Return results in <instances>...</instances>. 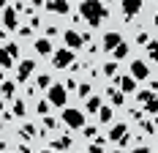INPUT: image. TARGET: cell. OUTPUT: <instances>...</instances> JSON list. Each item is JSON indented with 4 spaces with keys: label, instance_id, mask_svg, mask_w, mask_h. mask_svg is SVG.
<instances>
[{
    "label": "cell",
    "instance_id": "cell-1",
    "mask_svg": "<svg viewBox=\"0 0 158 153\" xmlns=\"http://www.w3.org/2000/svg\"><path fill=\"white\" fill-rule=\"evenodd\" d=\"M79 16H82L90 28H98V25L109 16V11H106V6H104L101 0H82V3H79Z\"/></svg>",
    "mask_w": 158,
    "mask_h": 153
},
{
    "label": "cell",
    "instance_id": "cell-2",
    "mask_svg": "<svg viewBox=\"0 0 158 153\" xmlns=\"http://www.w3.org/2000/svg\"><path fill=\"white\" fill-rule=\"evenodd\" d=\"M63 123L68 129H82L85 126V112L82 109H74V107H65L63 109Z\"/></svg>",
    "mask_w": 158,
    "mask_h": 153
},
{
    "label": "cell",
    "instance_id": "cell-3",
    "mask_svg": "<svg viewBox=\"0 0 158 153\" xmlns=\"http://www.w3.org/2000/svg\"><path fill=\"white\" fill-rule=\"evenodd\" d=\"M47 101L52 107H63L65 101H68V93H65L63 85H49L47 88Z\"/></svg>",
    "mask_w": 158,
    "mask_h": 153
},
{
    "label": "cell",
    "instance_id": "cell-4",
    "mask_svg": "<svg viewBox=\"0 0 158 153\" xmlns=\"http://www.w3.org/2000/svg\"><path fill=\"white\" fill-rule=\"evenodd\" d=\"M71 63H74V49H68V46L65 49H57L55 58H52V66L55 68H68Z\"/></svg>",
    "mask_w": 158,
    "mask_h": 153
},
{
    "label": "cell",
    "instance_id": "cell-5",
    "mask_svg": "<svg viewBox=\"0 0 158 153\" xmlns=\"http://www.w3.org/2000/svg\"><path fill=\"white\" fill-rule=\"evenodd\" d=\"M63 41H65L68 49H79L82 44H87V41H90V36H82V33H77V30H65V33H63Z\"/></svg>",
    "mask_w": 158,
    "mask_h": 153
},
{
    "label": "cell",
    "instance_id": "cell-6",
    "mask_svg": "<svg viewBox=\"0 0 158 153\" xmlns=\"http://www.w3.org/2000/svg\"><path fill=\"white\" fill-rule=\"evenodd\" d=\"M0 14H3V28H6V30H16V28H19V16H16L19 11H16L14 6H6Z\"/></svg>",
    "mask_w": 158,
    "mask_h": 153
},
{
    "label": "cell",
    "instance_id": "cell-7",
    "mask_svg": "<svg viewBox=\"0 0 158 153\" xmlns=\"http://www.w3.org/2000/svg\"><path fill=\"white\" fill-rule=\"evenodd\" d=\"M33 71H35V60H33V58H25V60L19 63V68H16V82H19V85L27 82Z\"/></svg>",
    "mask_w": 158,
    "mask_h": 153
},
{
    "label": "cell",
    "instance_id": "cell-8",
    "mask_svg": "<svg viewBox=\"0 0 158 153\" xmlns=\"http://www.w3.org/2000/svg\"><path fill=\"white\" fill-rule=\"evenodd\" d=\"M144 0H123V16H126V22H131L134 16L142 11Z\"/></svg>",
    "mask_w": 158,
    "mask_h": 153
},
{
    "label": "cell",
    "instance_id": "cell-9",
    "mask_svg": "<svg viewBox=\"0 0 158 153\" xmlns=\"http://www.w3.org/2000/svg\"><path fill=\"white\" fill-rule=\"evenodd\" d=\"M136 98L142 101V107L147 109V112H153V115L158 112V96H156V93H147V90H142V93H136Z\"/></svg>",
    "mask_w": 158,
    "mask_h": 153
},
{
    "label": "cell",
    "instance_id": "cell-10",
    "mask_svg": "<svg viewBox=\"0 0 158 153\" xmlns=\"http://www.w3.org/2000/svg\"><path fill=\"white\" fill-rule=\"evenodd\" d=\"M131 76L134 79H147L150 76V68L144 60H131Z\"/></svg>",
    "mask_w": 158,
    "mask_h": 153
},
{
    "label": "cell",
    "instance_id": "cell-11",
    "mask_svg": "<svg viewBox=\"0 0 158 153\" xmlns=\"http://www.w3.org/2000/svg\"><path fill=\"white\" fill-rule=\"evenodd\" d=\"M117 85H120V93H136V79L128 74L117 76Z\"/></svg>",
    "mask_w": 158,
    "mask_h": 153
},
{
    "label": "cell",
    "instance_id": "cell-12",
    "mask_svg": "<svg viewBox=\"0 0 158 153\" xmlns=\"http://www.w3.org/2000/svg\"><path fill=\"white\" fill-rule=\"evenodd\" d=\"M126 134H128V123H114V126L109 129V139L112 142H120Z\"/></svg>",
    "mask_w": 158,
    "mask_h": 153
},
{
    "label": "cell",
    "instance_id": "cell-13",
    "mask_svg": "<svg viewBox=\"0 0 158 153\" xmlns=\"http://www.w3.org/2000/svg\"><path fill=\"white\" fill-rule=\"evenodd\" d=\"M120 41H123V36H120L117 30L106 33V36H104V52H112V49H114V46L120 44Z\"/></svg>",
    "mask_w": 158,
    "mask_h": 153
},
{
    "label": "cell",
    "instance_id": "cell-14",
    "mask_svg": "<svg viewBox=\"0 0 158 153\" xmlns=\"http://www.w3.org/2000/svg\"><path fill=\"white\" fill-rule=\"evenodd\" d=\"M47 8L52 14H68V0H47Z\"/></svg>",
    "mask_w": 158,
    "mask_h": 153
},
{
    "label": "cell",
    "instance_id": "cell-15",
    "mask_svg": "<svg viewBox=\"0 0 158 153\" xmlns=\"http://www.w3.org/2000/svg\"><path fill=\"white\" fill-rule=\"evenodd\" d=\"M106 96H109L112 107H123V104H126V93L114 90V88H106Z\"/></svg>",
    "mask_w": 158,
    "mask_h": 153
},
{
    "label": "cell",
    "instance_id": "cell-16",
    "mask_svg": "<svg viewBox=\"0 0 158 153\" xmlns=\"http://www.w3.org/2000/svg\"><path fill=\"white\" fill-rule=\"evenodd\" d=\"M35 52H38V55H49V52H52V44H49V38H35Z\"/></svg>",
    "mask_w": 158,
    "mask_h": 153
},
{
    "label": "cell",
    "instance_id": "cell-17",
    "mask_svg": "<svg viewBox=\"0 0 158 153\" xmlns=\"http://www.w3.org/2000/svg\"><path fill=\"white\" fill-rule=\"evenodd\" d=\"M68 148H71V137H60V139H55V142H52V151H55V153L68 151Z\"/></svg>",
    "mask_w": 158,
    "mask_h": 153
},
{
    "label": "cell",
    "instance_id": "cell-18",
    "mask_svg": "<svg viewBox=\"0 0 158 153\" xmlns=\"http://www.w3.org/2000/svg\"><path fill=\"white\" fill-rule=\"evenodd\" d=\"M85 109H87V112H98V109H101V98H98V96H87Z\"/></svg>",
    "mask_w": 158,
    "mask_h": 153
},
{
    "label": "cell",
    "instance_id": "cell-19",
    "mask_svg": "<svg viewBox=\"0 0 158 153\" xmlns=\"http://www.w3.org/2000/svg\"><path fill=\"white\" fill-rule=\"evenodd\" d=\"M0 96H3V98H11V96H14V82L3 79V82H0Z\"/></svg>",
    "mask_w": 158,
    "mask_h": 153
},
{
    "label": "cell",
    "instance_id": "cell-20",
    "mask_svg": "<svg viewBox=\"0 0 158 153\" xmlns=\"http://www.w3.org/2000/svg\"><path fill=\"white\" fill-rule=\"evenodd\" d=\"M19 134L25 139H33L35 137V126H30V123H19Z\"/></svg>",
    "mask_w": 158,
    "mask_h": 153
},
{
    "label": "cell",
    "instance_id": "cell-21",
    "mask_svg": "<svg viewBox=\"0 0 158 153\" xmlns=\"http://www.w3.org/2000/svg\"><path fill=\"white\" fill-rule=\"evenodd\" d=\"M112 55H114V60H123V58L128 55V44H123V41H120V44L112 49Z\"/></svg>",
    "mask_w": 158,
    "mask_h": 153
},
{
    "label": "cell",
    "instance_id": "cell-22",
    "mask_svg": "<svg viewBox=\"0 0 158 153\" xmlns=\"http://www.w3.org/2000/svg\"><path fill=\"white\" fill-rule=\"evenodd\" d=\"M35 85H38L41 90H47L49 85H52V76H49V74H38V76H35Z\"/></svg>",
    "mask_w": 158,
    "mask_h": 153
},
{
    "label": "cell",
    "instance_id": "cell-23",
    "mask_svg": "<svg viewBox=\"0 0 158 153\" xmlns=\"http://www.w3.org/2000/svg\"><path fill=\"white\" fill-rule=\"evenodd\" d=\"M98 118H101V123H112V107H104V104H101Z\"/></svg>",
    "mask_w": 158,
    "mask_h": 153
},
{
    "label": "cell",
    "instance_id": "cell-24",
    "mask_svg": "<svg viewBox=\"0 0 158 153\" xmlns=\"http://www.w3.org/2000/svg\"><path fill=\"white\" fill-rule=\"evenodd\" d=\"M8 66H14V58L6 49H0V68H8Z\"/></svg>",
    "mask_w": 158,
    "mask_h": 153
},
{
    "label": "cell",
    "instance_id": "cell-25",
    "mask_svg": "<svg viewBox=\"0 0 158 153\" xmlns=\"http://www.w3.org/2000/svg\"><path fill=\"white\" fill-rule=\"evenodd\" d=\"M144 46H147V52H150V58H153V63H158V38H156V41H147Z\"/></svg>",
    "mask_w": 158,
    "mask_h": 153
},
{
    "label": "cell",
    "instance_id": "cell-26",
    "mask_svg": "<svg viewBox=\"0 0 158 153\" xmlns=\"http://www.w3.org/2000/svg\"><path fill=\"white\" fill-rule=\"evenodd\" d=\"M104 74H106V76H114V74H117V60L104 63Z\"/></svg>",
    "mask_w": 158,
    "mask_h": 153
},
{
    "label": "cell",
    "instance_id": "cell-27",
    "mask_svg": "<svg viewBox=\"0 0 158 153\" xmlns=\"http://www.w3.org/2000/svg\"><path fill=\"white\" fill-rule=\"evenodd\" d=\"M104 145H106L104 139H95L93 145H90V153H104Z\"/></svg>",
    "mask_w": 158,
    "mask_h": 153
},
{
    "label": "cell",
    "instance_id": "cell-28",
    "mask_svg": "<svg viewBox=\"0 0 158 153\" xmlns=\"http://www.w3.org/2000/svg\"><path fill=\"white\" fill-rule=\"evenodd\" d=\"M49 107H52L49 101H38V104H35V109H38V115H49Z\"/></svg>",
    "mask_w": 158,
    "mask_h": 153
},
{
    "label": "cell",
    "instance_id": "cell-29",
    "mask_svg": "<svg viewBox=\"0 0 158 153\" xmlns=\"http://www.w3.org/2000/svg\"><path fill=\"white\" fill-rule=\"evenodd\" d=\"M57 126H60V120H55V118L44 115V129H57Z\"/></svg>",
    "mask_w": 158,
    "mask_h": 153
},
{
    "label": "cell",
    "instance_id": "cell-30",
    "mask_svg": "<svg viewBox=\"0 0 158 153\" xmlns=\"http://www.w3.org/2000/svg\"><path fill=\"white\" fill-rule=\"evenodd\" d=\"M77 90H79V96H82V98H87V96H90V82H82Z\"/></svg>",
    "mask_w": 158,
    "mask_h": 153
},
{
    "label": "cell",
    "instance_id": "cell-31",
    "mask_svg": "<svg viewBox=\"0 0 158 153\" xmlns=\"http://www.w3.org/2000/svg\"><path fill=\"white\" fill-rule=\"evenodd\" d=\"M14 115L25 118V101H14Z\"/></svg>",
    "mask_w": 158,
    "mask_h": 153
},
{
    "label": "cell",
    "instance_id": "cell-32",
    "mask_svg": "<svg viewBox=\"0 0 158 153\" xmlns=\"http://www.w3.org/2000/svg\"><path fill=\"white\" fill-rule=\"evenodd\" d=\"M6 52H8L11 58H19V46H16V44H8V46H6Z\"/></svg>",
    "mask_w": 158,
    "mask_h": 153
},
{
    "label": "cell",
    "instance_id": "cell-33",
    "mask_svg": "<svg viewBox=\"0 0 158 153\" xmlns=\"http://www.w3.org/2000/svg\"><path fill=\"white\" fill-rule=\"evenodd\" d=\"M142 129H144V131H150V134H153V131H156V123H150V120H142Z\"/></svg>",
    "mask_w": 158,
    "mask_h": 153
},
{
    "label": "cell",
    "instance_id": "cell-34",
    "mask_svg": "<svg viewBox=\"0 0 158 153\" xmlns=\"http://www.w3.org/2000/svg\"><path fill=\"white\" fill-rule=\"evenodd\" d=\"M85 129V137H95V126H82Z\"/></svg>",
    "mask_w": 158,
    "mask_h": 153
},
{
    "label": "cell",
    "instance_id": "cell-35",
    "mask_svg": "<svg viewBox=\"0 0 158 153\" xmlns=\"http://www.w3.org/2000/svg\"><path fill=\"white\" fill-rule=\"evenodd\" d=\"M38 25H41V19H38V16L33 14V16H30V28H38Z\"/></svg>",
    "mask_w": 158,
    "mask_h": 153
},
{
    "label": "cell",
    "instance_id": "cell-36",
    "mask_svg": "<svg viewBox=\"0 0 158 153\" xmlns=\"http://www.w3.org/2000/svg\"><path fill=\"white\" fill-rule=\"evenodd\" d=\"M131 153H150V148H144V145H142V148H134Z\"/></svg>",
    "mask_w": 158,
    "mask_h": 153
},
{
    "label": "cell",
    "instance_id": "cell-37",
    "mask_svg": "<svg viewBox=\"0 0 158 153\" xmlns=\"http://www.w3.org/2000/svg\"><path fill=\"white\" fill-rule=\"evenodd\" d=\"M0 153H6V142L3 139H0Z\"/></svg>",
    "mask_w": 158,
    "mask_h": 153
},
{
    "label": "cell",
    "instance_id": "cell-38",
    "mask_svg": "<svg viewBox=\"0 0 158 153\" xmlns=\"http://www.w3.org/2000/svg\"><path fill=\"white\" fill-rule=\"evenodd\" d=\"M30 3H33V6H41V3H44V0H30Z\"/></svg>",
    "mask_w": 158,
    "mask_h": 153
},
{
    "label": "cell",
    "instance_id": "cell-39",
    "mask_svg": "<svg viewBox=\"0 0 158 153\" xmlns=\"http://www.w3.org/2000/svg\"><path fill=\"white\" fill-rule=\"evenodd\" d=\"M0 38H6V28H0Z\"/></svg>",
    "mask_w": 158,
    "mask_h": 153
},
{
    "label": "cell",
    "instance_id": "cell-40",
    "mask_svg": "<svg viewBox=\"0 0 158 153\" xmlns=\"http://www.w3.org/2000/svg\"><path fill=\"white\" fill-rule=\"evenodd\" d=\"M3 8H6V0H0V11H3Z\"/></svg>",
    "mask_w": 158,
    "mask_h": 153
},
{
    "label": "cell",
    "instance_id": "cell-41",
    "mask_svg": "<svg viewBox=\"0 0 158 153\" xmlns=\"http://www.w3.org/2000/svg\"><path fill=\"white\" fill-rule=\"evenodd\" d=\"M3 107H6V104H3V98H0V112H3Z\"/></svg>",
    "mask_w": 158,
    "mask_h": 153
},
{
    "label": "cell",
    "instance_id": "cell-42",
    "mask_svg": "<svg viewBox=\"0 0 158 153\" xmlns=\"http://www.w3.org/2000/svg\"><path fill=\"white\" fill-rule=\"evenodd\" d=\"M153 22H156V25H158V14H156V19H153Z\"/></svg>",
    "mask_w": 158,
    "mask_h": 153
},
{
    "label": "cell",
    "instance_id": "cell-43",
    "mask_svg": "<svg viewBox=\"0 0 158 153\" xmlns=\"http://www.w3.org/2000/svg\"><path fill=\"white\" fill-rule=\"evenodd\" d=\"M41 153H55V151H41Z\"/></svg>",
    "mask_w": 158,
    "mask_h": 153
},
{
    "label": "cell",
    "instance_id": "cell-44",
    "mask_svg": "<svg viewBox=\"0 0 158 153\" xmlns=\"http://www.w3.org/2000/svg\"><path fill=\"white\" fill-rule=\"evenodd\" d=\"M0 82H3V71H0Z\"/></svg>",
    "mask_w": 158,
    "mask_h": 153
},
{
    "label": "cell",
    "instance_id": "cell-45",
    "mask_svg": "<svg viewBox=\"0 0 158 153\" xmlns=\"http://www.w3.org/2000/svg\"><path fill=\"white\" fill-rule=\"evenodd\" d=\"M0 129H3V123H0Z\"/></svg>",
    "mask_w": 158,
    "mask_h": 153
}]
</instances>
